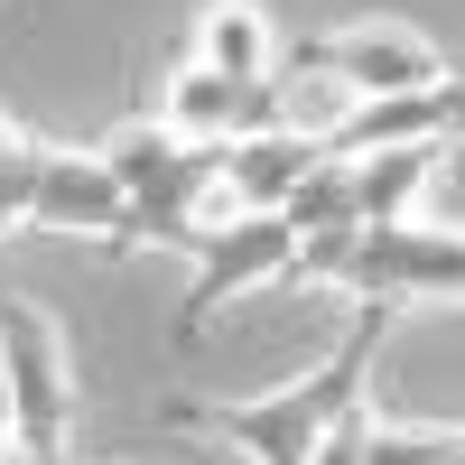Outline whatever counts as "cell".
I'll return each mask as SVG.
<instances>
[{"mask_svg": "<svg viewBox=\"0 0 465 465\" xmlns=\"http://www.w3.org/2000/svg\"><path fill=\"white\" fill-rule=\"evenodd\" d=\"M381 335H391V307H354L344 344H335L307 381H280V391H261V401H168V419H177V429H196V438L242 447L252 465H307L344 410H363V381H372Z\"/></svg>", "mask_w": 465, "mask_h": 465, "instance_id": "1", "label": "cell"}, {"mask_svg": "<svg viewBox=\"0 0 465 465\" xmlns=\"http://www.w3.org/2000/svg\"><path fill=\"white\" fill-rule=\"evenodd\" d=\"M289 280H335L354 307H465V223H344L298 242Z\"/></svg>", "mask_w": 465, "mask_h": 465, "instance_id": "2", "label": "cell"}, {"mask_svg": "<svg viewBox=\"0 0 465 465\" xmlns=\"http://www.w3.org/2000/svg\"><path fill=\"white\" fill-rule=\"evenodd\" d=\"M103 159L112 177H122V196H131V252H196V232L232 214L223 196V149H196V140H177L159 122H131V131H112L103 140Z\"/></svg>", "mask_w": 465, "mask_h": 465, "instance_id": "3", "label": "cell"}, {"mask_svg": "<svg viewBox=\"0 0 465 465\" xmlns=\"http://www.w3.org/2000/svg\"><path fill=\"white\" fill-rule=\"evenodd\" d=\"M0 363H10V401H19L10 456H19V465H65L74 363H65V335H56L47 317H37L28 298H0Z\"/></svg>", "mask_w": 465, "mask_h": 465, "instance_id": "4", "label": "cell"}, {"mask_svg": "<svg viewBox=\"0 0 465 465\" xmlns=\"http://www.w3.org/2000/svg\"><path fill=\"white\" fill-rule=\"evenodd\" d=\"M289 261H298L289 214H223V223H205L196 232V289H186V307H177V344H196L223 298H242L261 280H289Z\"/></svg>", "mask_w": 465, "mask_h": 465, "instance_id": "5", "label": "cell"}, {"mask_svg": "<svg viewBox=\"0 0 465 465\" xmlns=\"http://www.w3.org/2000/svg\"><path fill=\"white\" fill-rule=\"evenodd\" d=\"M298 74H335V84L354 94V103H381V94L438 84V74H447V56H438L419 28H401V19H354V28L298 37Z\"/></svg>", "mask_w": 465, "mask_h": 465, "instance_id": "6", "label": "cell"}, {"mask_svg": "<svg viewBox=\"0 0 465 465\" xmlns=\"http://www.w3.org/2000/svg\"><path fill=\"white\" fill-rule=\"evenodd\" d=\"M28 232H65V242H103L131 252V196L112 177L103 149H37V196H28Z\"/></svg>", "mask_w": 465, "mask_h": 465, "instance_id": "7", "label": "cell"}, {"mask_svg": "<svg viewBox=\"0 0 465 465\" xmlns=\"http://www.w3.org/2000/svg\"><path fill=\"white\" fill-rule=\"evenodd\" d=\"M149 122L177 131V140H196V149H223V140H242L261 122H280V84H232V74H214V65L186 56L159 84V112H149Z\"/></svg>", "mask_w": 465, "mask_h": 465, "instance_id": "8", "label": "cell"}, {"mask_svg": "<svg viewBox=\"0 0 465 465\" xmlns=\"http://www.w3.org/2000/svg\"><path fill=\"white\" fill-rule=\"evenodd\" d=\"M391 140H447V149H465V74H456V65L438 74V84H410V94L354 103V112L326 131L335 159H363V149H391Z\"/></svg>", "mask_w": 465, "mask_h": 465, "instance_id": "9", "label": "cell"}, {"mask_svg": "<svg viewBox=\"0 0 465 465\" xmlns=\"http://www.w3.org/2000/svg\"><path fill=\"white\" fill-rule=\"evenodd\" d=\"M317 159H326V140H307L289 122H261L242 140H223V196H232V214H280L289 186L317 168Z\"/></svg>", "mask_w": 465, "mask_h": 465, "instance_id": "10", "label": "cell"}, {"mask_svg": "<svg viewBox=\"0 0 465 465\" xmlns=\"http://www.w3.org/2000/svg\"><path fill=\"white\" fill-rule=\"evenodd\" d=\"M344 168H354V223H401L429 196V177L447 168V140H391V149H363Z\"/></svg>", "mask_w": 465, "mask_h": 465, "instance_id": "11", "label": "cell"}, {"mask_svg": "<svg viewBox=\"0 0 465 465\" xmlns=\"http://www.w3.org/2000/svg\"><path fill=\"white\" fill-rule=\"evenodd\" d=\"M196 65L232 74V84H280V28L261 19V0H205L196 10Z\"/></svg>", "mask_w": 465, "mask_h": 465, "instance_id": "12", "label": "cell"}, {"mask_svg": "<svg viewBox=\"0 0 465 465\" xmlns=\"http://www.w3.org/2000/svg\"><path fill=\"white\" fill-rule=\"evenodd\" d=\"M280 214H289V232H298V242H317V232H344V223H354V168H344L335 149H326V159L289 186V205H280Z\"/></svg>", "mask_w": 465, "mask_h": 465, "instance_id": "13", "label": "cell"}, {"mask_svg": "<svg viewBox=\"0 0 465 465\" xmlns=\"http://www.w3.org/2000/svg\"><path fill=\"white\" fill-rule=\"evenodd\" d=\"M363 465H465V429H419V419H372Z\"/></svg>", "mask_w": 465, "mask_h": 465, "instance_id": "14", "label": "cell"}, {"mask_svg": "<svg viewBox=\"0 0 465 465\" xmlns=\"http://www.w3.org/2000/svg\"><path fill=\"white\" fill-rule=\"evenodd\" d=\"M37 140L28 122H10V112H0V242H10V232H28V196H37Z\"/></svg>", "mask_w": 465, "mask_h": 465, "instance_id": "15", "label": "cell"}, {"mask_svg": "<svg viewBox=\"0 0 465 465\" xmlns=\"http://www.w3.org/2000/svg\"><path fill=\"white\" fill-rule=\"evenodd\" d=\"M363 429H372V410H344L335 429H326V447L307 456V465H363Z\"/></svg>", "mask_w": 465, "mask_h": 465, "instance_id": "16", "label": "cell"}, {"mask_svg": "<svg viewBox=\"0 0 465 465\" xmlns=\"http://www.w3.org/2000/svg\"><path fill=\"white\" fill-rule=\"evenodd\" d=\"M10 429H19V401H10V363H0V447H10Z\"/></svg>", "mask_w": 465, "mask_h": 465, "instance_id": "17", "label": "cell"}, {"mask_svg": "<svg viewBox=\"0 0 465 465\" xmlns=\"http://www.w3.org/2000/svg\"><path fill=\"white\" fill-rule=\"evenodd\" d=\"M0 465H10V447H0Z\"/></svg>", "mask_w": 465, "mask_h": 465, "instance_id": "18", "label": "cell"}]
</instances>
